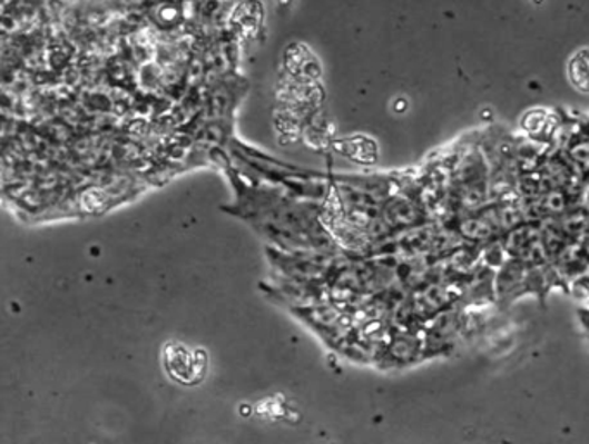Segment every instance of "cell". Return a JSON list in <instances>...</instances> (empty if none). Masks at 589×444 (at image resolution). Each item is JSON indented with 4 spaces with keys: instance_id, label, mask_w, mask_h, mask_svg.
Instances as JSON below:
<instances>
[{
    "instance_id": "1",
    "label": "cell",
    "mask_w": 589,
    "mask_h": 444,
    "mask_svg": "<svg viewBox=\"0 0 589 444\" xmlns=\"http://www.w3.org/2000/svg\"><path fill=\"white\" fill-rule=\"evenodd\" d=\"M570 80L582 92H589V52H579L570 61Z\"/></svg>"
}]
</instances>
